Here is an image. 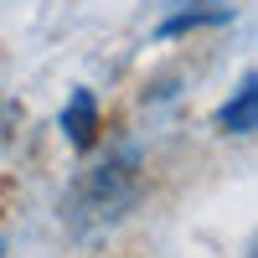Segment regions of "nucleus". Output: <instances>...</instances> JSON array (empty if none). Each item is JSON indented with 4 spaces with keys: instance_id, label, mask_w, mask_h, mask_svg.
I'll use <instances>...</instances> for the list:
<instances>
[{
    "instance_id": "2",
    "label": "nucleus",
    "mask_w": 258,
    "mask_h": 258,
    "mask_svg": "<svg viewBox=\"0 0 258 258\" xmlns=\"http://www.w3.org/2000/svg\"><path fill=\"white\" fill-rule=\"evenodd\" d=\"M62 135H68V145L88 150L93 135H98V98L88 88H73L68 93V109H62Z\"/></svg>"
},
{
    "instance_id": "1",
    "label": "nucleus",
    "mask_w": 258,
    "mask_h": 258,
    "mask_svg": "<svg viewBox=\"0 0 258 258\" xmlns=\"http://www.w3.org/2000/svg\"><path fill=\"white\" fill-rule=\"evenodd\" d=\"M140 197V150H119V155L88 165L73 181V191L62 197V222H68L78 238L119 222Z\"/></svg>"
},
{
    "instance_id": "3",
    "label": "nucleus",
    "mask_w": 258,
    "mask_h": 258,
    "mask_svg": "<svg viewBox=\"0 0 258 258\" xmlns=\"http://www.w3.org/2000/svg\"><path fill=\"white\" fill-rule=\"evenodd\" d=\"M253 124H258V83L243 78V88L227 98V109H222V129H232V135H253Z\"/></svg>"
},
{
    "instance_id": "5",
    "label": "nucleus",
    "mask_w": 258,
    "mask_h": 258,
    "mask_svg": "<svg viewBox=\"0 0 258 258\" xmlns=\"http://www.w3.org/2000/svg\"><path fill=\"white\" fill-rule=\"evenodd\" d=\"M11 129H16V103H0V145L11 140Z\"/></svg>"
},
{
    "instance_id": "4",
    "label": "nucleus",
    "mask_w": 258,
    "mask_h": 258,
    "mask_svg": "<svg viewBox=\"0 0 258 258\" xmlns=\"http://www.w3.org/2000/svg\"><path fill=\"white\" fill-rule=\"evenodd\" d=\"M217 21H227V11H186V16H170L160 36H176V31H191V26H217Z\"/></svg>"
}]
</instances>
